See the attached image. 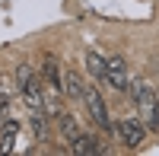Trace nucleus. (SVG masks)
<instances>
[{"label": "nucleus", "mask_w": 159, "mask_h": 156, "mask_svg": "<svg viewBox=\"0 0 159 156\" xmlns=\"http://www.w3.org/2000/svg\"><path fill=\"white\" fill-rule=\"evenodd\" d=\"M127 89H130V96L137 102V118L147 124L150 131H159V99H156V93L143 80H130Z\"/></svg>", "instance_id": "nucleus-1"}, {"label": "nucleus", "mask_w": 159, "mask_h": 156, "mask_svg": "<svg viewBox=\"0 0 159 156\" xmlns=\"http://www.w3.org/2000/svg\"><path fill=\"white\" fill-rule=\"evenodd\" d=\"M147 131H150V127L143 124L140 118H124V121H118V127H115L118 140H121V144H127V147H143Z\"/></svg>", "instance_id": "nucleus-2"}, {"label": "nucleus", "mask_w": 159, "mask_h": 156, "mask_svg": "<svg viewBox=\"0 0 159 156\" xmlns=\"http://www.w3.org/2000/svg\"><path fill=\"white\" fill-rule=\"evenodd\" d=\"M83 102H86V112L92 115V121H96L99 127H105V131H115L111 121H108V108H105V102H102V96H99V89H86Z\"/></svg>", "instance_id": "nucleus-3"}, {"label": "nucleus", "mask_w": 159, "mask_h": 156, "mask_svg": "<svg viewBox=\"0 0 159 156\" xmlns=\"http://www.w3.org/2000/svg\"><path fill=\"white\" fill-rule=\"evenodd\" d=\"M105 80H108L118 93H121V89H127V64L121 61V57H108V70H105Z\"/></svg>", "instance_id": "nucleus-4"}, {"label": "nucleus", "mask_w": 159, "mask_h": 156, "mask_svg": "<svg viewBox=\"0 0 159 156\" xmlns=\"http://www.w3.org/2000/svg\"><path fill=\"white\" fill-rule=\"evenodd\" d=\"M16 134H19V121L16 118H3V124H0V153H13V147H16Z\"/></svg>", "instance_id": "nucleus-5"}, {"label": "nucleus", "mask_w": 159, "mask_h": 156, "mask_svg": "<svg viewBox=\"0 0 159 156\" xmlns=\"http://www.w3.org/2000/svg\"><path fill=\"white\" fill-rule=\"evenodd\" d=\"M22 99H25V105H29L32 112H45V93H42V80H32L29 86L22 89Z\"/></svg>", "instance_id": "nucleus-6"}, {"label": "nucleus", "mask_w": 159, "mask_h": 156, "mask_svg": "<svg viewBox=\"0 0 159 156\" xmlns=\"http://www.w3.org/2000/svg\"><path fill=\"white\" fill-rule=\"evenodd\" d=\"M102 147H99V140L92 137V134H76L73 140H70V153H76V156H92V153H99Z\"/></svg>", "instance_id": "nucleus-7"}, {"label": "nucleus", "mask_w": 159, "mask_h": 156, "mask_svg": "<svg viewBox=\"0 0 159 156\" xmlns=\"http://www.w3.org/2000/svg\"><path fill=\"white\" fill-rule=\"evenodd\" d=\"M64 96H67V99H83L86 96L83 80H80L73 70H64Z\"/></svg>", "instance_id": "nucleus-8"}, {"label": "nucleus", "mask_w": 159, "mask_h": 156, "mask_svg": "<svg viewBox=\"0 0 159 156\" xmlns=\"http://www.w3.org/2000/svg\"><path fill=\"white\" fill-rule=\"evenodd\" d=\"M86 67H89V73L92 76H102V80H105V70H108V57H102L99 54V51H86Z\"/></svg>", "instance_id": "nucleus-9"}, {"label": "nucleus", "mask_w": 159, "mask_h": 156, "mask_svg": "<svg viewBox=\"0 0 159 156\" xmlns=\"http://www.w3.org/2000/svg\"><path fill=\"white\" fill-rule=\"evenodd\" d=\"M57 131H61V137L70 144V140L80 134V127H76V118H73V115H67V112H61V115H57Z\"/></svg>", "instance_id": "nucleus-10"}, {"label": "nucleus", "mask_w": 159, "mask_h": 156, "mask_svg": "<svg viewBox=\"0 0 159 156\" xmlns=\"http://www.w3.org/2000/svg\"><path fill=\"white\" fill-rule=\"evenodd\" d=\"M32 131H35L38 140L48 137V118H45V112H35V118H32Z\"/></svg>", "instance_id": "nucleus-11"}, {"label": "nucleus", "mask_w": 159, "mask_h": 156, "mask_svg": "<svg viewBox=\"0 0 159 156\" xmlns=\"http://www.w3.org/2000/svg\"><path fill=\"white\" fill-rule=\"evenodd\" d=\"M32 80H35V76H32V67H29V64H19V67H16V86L25 89Z\"/></svg>", "instance_id": "nucleus-12"}, {"label": "nucleus", "mask_w": 159, "mask_h": 156, "mask_svg": "<svg viewBox=\"0 0 159 156\" xmlns=\"http://www.w3.org/2000/svg\"><path fill=\"white\" fill-rule=\"evenodd\" d=\"M7 115H10V93L0 86V118H7Z\"/></svg>", "instance_id": "nucleus-13"}]
</instances>
